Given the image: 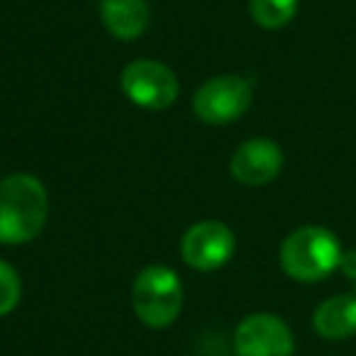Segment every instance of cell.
Masks as SVG:
<instances>
[{
	"instance_id": "obj_7",
	"label": "cell",
	"mask_w": 356,
	"mask_h": 356,
	"mask_svg": "<svg viewBox=\"0 0 356 356\" xmlns=\"http://www.w3.org/2000/svg\"><path fill=\"white\" fill-rule=\"evenodd\" d=\"M293 346L296 341L288 325L268 312L244 317L234 332L237 356H293Z\"/></svg>"
},
{
	"instance_id": "obj_10",
	"label": "cell",
	"mask_w": 356,
	"mask_h": 356,
	"mask_svg": "<svg viewBox=\"0 0 356 356\" xmlns=\"http://www.w3.org/2000/svg\"><path fill=\"white\" fill-rule=\"evenodd\" d=\"M100 17L118 40H137L149 25L147 0H100Z\"/></svg>"
},
{
	"instance_id": "obj_2",
	"label": "cell",
	"mask_w": 356,
	"mask_h": 356,
	"mask_svg": "<svg viewBox=\"0 0 356 356\" xmlns=\"http://www.w3.org/2000/svg\"><path fill=\"white\" fill-rule=\"evenodd\" d=\"M341 254L344 252L334 232L307 225L286 237L281 247V266L293 281L315 283L339 268Z\"/></svg>"
},
{
	"instance_id": "obj_9",
	"label": "cell",
	"mask_w": 356,
	"mask_h": 356,
	"mask_svg": "<svg viewBox=\"0 0 356 356\" xmlns=\"http://www.w3.org/2000/svg\"><path fill=\"white\" fill-rule=\"evenodd\" d=\"M312 327L325 339H349L356 334V293L332 296L312 315Z\"/></svg>"
},
{
	"instance_id": "obj_6",
	"label": "cell",
	"mask_w": 356,
	"mask_h": 356,
	"mask_svg": "<svg viewBox=\"0 0 356 356\" xmlns=\"http://www.w3.org/2000/svg\"><path fill=\"white\" fill-rule=\"evenodd\" d=\"M181 254L184 261L195 271H215L232 259L234 232L218 220L198 222L184 234Z\"/></svg>"
},
{
	"instance_id": "obj_13",
	"label": "cell",
	"mask_w": 356,
	"mask_h": 356,
	"mask_svg": "<svg viewBox=\"0 0 356 356\" xmlns=\"http://www.w3.org/2000/svg\"><path fill=\"white\" fill-rule=\"evenodd\" d=\"M339 268L346 273V278L356 281V249H351V252H344V254H341Z\"/></svg>"
},
{
	"instance_id": "obj_3",
	"label": "cell",
	"mask_w": 356,
	"mask_h": 356,
	"mask_svg": "<svg viewBox=\"0 0 356 356\" xmlns=\"http://www.w3.org/2000/svg\"><path fill=\"white\" fill-rule=\"evenodd\" d=\"M132 307L144 325L161 330L178 317L184 307V286L176 271L166 266H149L132 286Z\"/></svg>"
},
{
	"instance_id": "obj_5",
	"label": "cell",
	"mask_w": 356,
	"mask_h": 356,
	"mask_svg": "<svg viewBox=\"0 0 356 356\" xmlns=\"http://www.w3.org/2000/svg\"><path fill=\"white\" fill-rule=\"evenodd\" d=\"M120 83H122L124 95L134 105L147 110H163L178 98L176 74L154 59H139L124 66Z\"/></svg>"
},
{
	"instance_id": "obj_1",
	"label": "cell",
	"mask_w": 356,
	"mask_h": 356,
	"mask_svg": "<svg viewBox=\"0 0 356 356\" xmlns=\"http://www.w3.org/2000/svg\"><path fill=\"white\" fill-rule=\"evenodd\" d=\"M49 198L40 178L13 173L0 178V244H25L42 232Z\"/></svg>"
},
{
	"instance_id": "obj_4",
	"label": "cell",
	"mask_w": 356,
	"mask_h": 356,
	"mask_svg": "<svg viewBox=\"0 0 356 356\" xmlns=\"http://www.w3.org/2000/svg\"><path fill=\"white\" fill-rule=\"evenodd\" d=\"M254 100V88L242 76H215L205 81L193 98V110L208 124H227L239 120Z\"/></svg>"
},
{
	"instance_id": "obj_11",
	"label": "cell",
	"mask_w": 356,
	"mask_h": 356,
	"mask_svg": "<svg viewBox=\"0 0 356 356\" xmlns=\"http://www.w3.org/2000/svg\"><path fill=\"white\" fill-rule=\"evenodd\" d=\"M249 13L264 30H281L296 17L298 0H249Z\"/></svg>"
},
{
	"instance_id": "obj_12",
	"label": "cell",
	"mask_w": 356,
	"mask_h": 356,
	"mask_svg": "<svg viewBox=\"0 0 356 356\" xmlns=\"http://www.w3.org/2000/svg\"><path fill=\"white\" fill-rule=\"evenodd\" d=\"M20 278L10 264L0 261V317L15 310L20 302Z\"/></svg>"
},
{
	"instance_id": "obj_8",
	"label": "cell",
	"mask_w": 356,
	"mask_h": 356,
	"mask_svg": "<svg viewBox=\"0 0 356 356\" xmlns=\"http://www.w3.org/2000/svg\"><path fill=\"white\" fill-rule=\"evenodd\" d=\"M283 168V152L273 139L266 137H254L244 142L242 147L234 152L232 161H229V171L237 178L239 184L247 186H264L271 184L273 178L281 173Z\"/></svg>"
}]
</instances>
